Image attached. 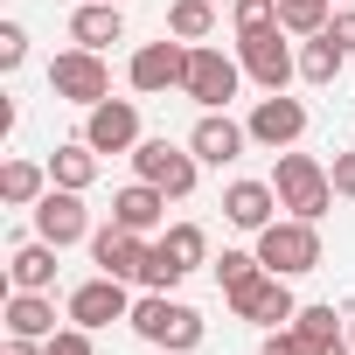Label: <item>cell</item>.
<instances>
[{
	"label": "cell",
	"mask_w": 355,
	"mask_h": 355,
	"mask_svg": "<svg viewBox=\"0 0 355 355\" xmlns=\"http://www.w3.org/2000/svg\"><path fill=\"white\" fill-rule=\"evenodd\" d=\"M272 189H279V209L320 223L327 202H334V174L313 160V153H279V174H272Z\"/></svg>",
	"instance_id": "6da1fadb"
},
{
	"label": "cell",
	"mask_w": 355,
	"mask_h": 355,
	"mask_svg": "<svg viewBox=\"0 0 355 355\" xmlns=\"http://www.w3.org/2000/svg\"><path fill=\"white\" fill-rule=\"evenodd\" d=\"M132 334L153 341V348H167V355H189V348L202 341V313L182 306V300H167V293H146V300L132 306Z\"/></svg>",
	"instance_id": "7a4b0ae2"
},
{
	"label": "cell",
	"mask_w": 355,
	"mask_h": 355,
	"mask_svg": "<svg viewBox=\"0 0 355 355\" xmlns=\"http://www.w3.org/2000/svg\"><path fill=\"white\" fill-rule=\"evenodd\" d=\"M258 258H265V272H279V279L313 272V265H320V230H313L306 216H293V223H265V230H258Z\"/></svg>",
	"instance_id": "3957f363"
},
{
	"label": "cell",
	"mask_w": 355,
	"mask_h": 355,
	"mask_svg": "<svg viewBox=\"0 0 355 355\" xmlns=\"http://www.w3.org/2000/svg\"><path fill=\"white\" fill-rule=\"evenodd\" d=\"M202 251H209V237H202L196 223H174V230L153 244V258H146L139 286H146V293H167V286H182V279L202 265Z\"/></svg>",
	"instance_id": "277c9868"
},
{
	"label": "cell",
	"mask_w": 355,
	"mask_h": 355,
	"mask_svg": "<svg viewBox=\"0 0 355 355\" xmlns=\"http://www.w3.org/2000/svg\"><path fill=\"white\" fill-rule=\"evenodd\" d=\"M49 91L91 112V105H105V98H112V77H105L98 49H63V56L49 63Z\"/></svg>",
	"instance_id": "5b68a950"
},
{
	"label": "cell",
	"mask_w": 355,
	"mask_h": 355,
	"mask_svg": "<svg viewBox=\"0 0 355 355\" xmlns=\"http://www.w3.org/2000/svg\"><path fill=\"white\" fill-rule=\"evenodd\" d=\"M132 167H139V182L167 189L174 202H182V196L196 189V153H182V146H167V139H139V146H132Z\"/></svg>",
	"instance_id": "8992f818"
},
{
	"label": "cell",
	"mask_w": 355,
	"mask_h": 355,
	"mask_svg": "<svg viewBox=\"0 0 355 355\" xmlns=\"http://www.w3.org/2000/svg\"><path fill=\"white\" fill-rule=\"evenodd\" d=\"M237 77H244V63H230L223 49H196V56H189V84H182V91H189L202 112H223V105L237 98Z\"/></svg>",
	"instance_id": "52a82bcc"
},
{
	"label": "cell",
	"mask_w": 355,
	"mask_h": 355,
	"mask_svg": "<svg viewBox=\"0 0 355 355\" xmlns=\"http://www.w3.org/2000/svg\"><path fill=\"white\" fill-rule=\"evenodd\" d=\"M223 300H230V313H237V320H258V327H286V320L300 313L279 272H258L251 286H237V293H223Z\"/></svg>",
	"instance_id": "ba28073f"
},
{
	"label": "cell",
	"mask_w": 355,
	"mask_h": 355,
	"mask_svg": "<svg viewBox=\"0 0 355 355\" xmlns=\"http://www.w3.org/2000/svg\"><path fill=\"white\" fill-rule=\"evenodd\" d=\"M237 63H244V77H251V84H265V91H286V77L300 70V63H293V49L279 42V28L237 35Z\"/></svg>",
	"instance_id": "9c48e42d"
},
{
	"label": "cell",
	"mask_w": 355,
	"mask_h": 355,
	"mask_svg": "<svg viewBox=\"0 0 355 355\" xmlns=\"http://www.w3.org/2000/svg\"><path fill=\"white\" fill-rule=\"evenodd\" d=\"M70 320H77V327H112V320H132V300H125V279H112V272L84 279V286L70 293Z\"/></svg>",
	"instance_id": "30bf717a"
},
{
	"label": "cell",
	"mask_w": 355,
	"mask_h": 355,
	"mask_svg": "<svg viewBox=\"0 0 355 355\" xmlns=\"http://www.w3.org/2000/svg\"><path fill=\"white\" fill-rule=\"evenodd\" d=\"M189 42L174 35V42H146L132 56V91H174V84H189Z\"/></svg>",
	"instance_id": "8fae6325"
},
{
	"label": "cell",
	"mask_w": 355,
	"mask_h": 355,
	"mask_svg": "<svg viewBox=\"0 0 355 355\" xmlns=\"http://www.w3.org/2000/svg\"><path fill=\"white\" fill-rule=\"evenodd\" d=\"M91 258H98V272H112V279H139L146 258H153V244H146L139 230H125V223H105V230L91 237Z\"/></svg>",
	"instance_id": "7c38bea8"
},
{
	"label": "cell",
	"mask_w": 355,
	"mask_h": 355,
	"mask_svg": "<svg viewBox=\"0 0 355 355\" xmlns=\"http://www.w3.org/2000/svg\"><path fill=\"white\" fill-rule=\"evenodd\" d=\"M300 132H306V105L300 98H286V91L258 98V112H251V139L258 146H293Z\"/></svg>",
	"instance_id": "4fadbf2b"
},
{
	"label": "cell",
	"mask_w": 355,
	"mask_h": 355,
	"mask_svg": "<svg viewBox=\"0 0 355 355\" xmlns=\"http://www.w3.org/2000/svg\"><path fill=\"white\" fill-rule=\"evenodd\" d=\"M84 139H91L98 153H125V146H139V112H132L125 98H105V105H91Z\"/></svg>",
	"instance_id": "5bb4252c"
},
{
	"label": "cell",
	"mask_w": 355,
	"mask_h": 355,
	"mask_svg": "<svg viewBox=\"0 0 355 355\" xmlns=\"http://www.w3.org/2000/svg\"><path fill=\"white\" fill-rule=\"evenodd\" d=\"M244 139H251V125H237L230 112H202V119H196V132H189V153H196V160L230 167V160L244 153Z\"/></svg>",
	"instance_id": "9a60e30c"
},
{
	"label": "cell",
	"mask_w": 355,
	"mask_h": 355,
	"mask_svg": "<svg viewBox=\"0 0 355 355\" xmlns=\"http://www.w3.org/2000/svg\"><path fill=\"white\" fill-rule=\"evenodd\" d=\"M35 230L63 251V244H77L84 230H91V216H84V202H77V189H49L42 202H35Z\"/></svg>",
	"instance_id": "2e32d148"
},
{
	"label": "cell",
	"mask_w": 355,
	"mask_h": 355,
	"mask_svg": "<svg viewBox=\"0 0 355 355\" xmlns=\"http://www.w3.org/2000/svg\"><path fill=\"white\" fill-rule=\"evenodd\" d=\"M272 209H279V189H272V182H230V189H223V216H230L237 230H265Z\"/></svg>",
	"instance_id": "e0dca14e"
},
{
	"label": "cell",
	"mask_w": 355,
	"mask_h": 355,
	"mask_svg": "<svg viewBox=\"0 0 355 355\" xmlns=\"http://www.w3.org/2000/svg\"><path fill=\"white\" fill-rule=\"evenodd\" d=\"M160 216H167V189H153V182H132V189L112 196V223H125V230H139V237H146Z\"/></svg>",
	"instance_id": "ac0fdd59"
},
{
	"label": "cell",
	"mask_w": 355,
	"mask_h": 355,
	"mask_svg": "<svg viewBox=\"0 0 355 355\" xmlns=\"http://www.w3.org/2000/svg\"><path fill=\"white\" fill-rule=\"evenodd\" d=\"M49 182L84 196V189L98 182V146H91V139H70V146H56V153H49Z\"/></svg>",
	"instance_id": "d6986e66"
},
{
	"label": "cell",
	"mask_w": 355,
	"mask_h": 355,
	"mask_svg": "<svg viewBox=\"0 0 355 355\" xmlns=\"http://www.w3.org/2000/svg\"><path fill=\"white\" fill-rule=\"evenodd\" d=\"M70 35H77V49H112V42L125 35V21H119L112 0H84L77 21H70Z\"/></svg>",
	"instance_id": "ffe728a7"
},
{
	"label": "cell",
	"mask_w": 355,
	"mask_h": 355,
	"mask_svg": "<svg viewBox=\"0 0 355 355\" xmlns=\"http://www.w3.org/2000/svg\"><path fill=\"white\" fill-rule=\"evenodd\" d=\"M8 272H15V293H49V286H56V244H49V237H42V244H21Z\"/></svg>",
	"instance_id": "44dd1931"
},
{
	"label": "cell",
	"mask_w": 355,
	"mask_h": 355,
	"mask_svg": "<svg viewBox=\"0 0 355 355\" xmlns=\"http://www.w3.org/2000/svg\"><path fill=\"white\" fill-rule=\"evenodd\" d=\"M8 334L49 341V334H56V306H49L42 293H15V300H8Z\"/></svg>",
	"instance_id": "7402d4cb"
},
{
	"label": "cell",
	"mask_w": 355,
	"mask_h": 355,
	"mask_svg": "<svg viewBox=\"0 0 355 355\" xmlns=\"http://www.w3.org/2000/svg\"><path fill=\"white\" fill-rule=\"evenodd\" d=\"M341 63H348V49H341L327 28H320V35H306V49H300V77H306V84H334V77H341Z\"/></svg>",
	"instance_id": "603a6c76"
},
{
	"label": "cell",
	"mask_w": 355,
	"mask_h": 355,
	"mask_svg": "<svg viewBox=\"0 0 355 355\" xmlns=\"http://www.w3.org/2000/svg\"><path fill=\"white\" fill-rule=\"evenodd\" d=\"M0 196H8L15 209L42 202V167H35V160H8V167H0Z\"/></svg>",
	"instance_id": "cb8c5ba5"
},
{
	"label": "cell",
	"mask_w": 355,
	"mask_h": 355,
	"mask_svg": "<svg viewBox=\"0 0 355 355\" xmlns=\"http://www.w3.org/2000/svg\"><path fill=\"white\" fill-rule=\"evenodd\" d=\"M209 28H216V8H209V0H174V8H167V35L202 42Z\"/></svg>",
	"instance_id": "d4e9b609"
},
{
	"label": "cell",
	"mask_w": 355,
	"mask_h": 355,
	"mask_svg": "<svg viewBox=\"0 0 355 355\" xmlns=\"http://www.w3.org/2000/svg\"><path fill=\"white\" fill-rule=\"evenodd\" d=\"M279 28L286 35H320L327 28V0H279Z\"/></svg>",
	"instance_id": "484cf974"
},
{
	"label": "cell",
	"mask_w": 355,
	"mask_h": 355,
	"mask_svg": "<svg viewBox=\"0 0 355 355\" xmlns=\"http://www.w3.org/2000/svg\"><path fill=\"white\" fill-rule=\"evenodd\" d=\"M258 272H265V258H251V251H223V258H216V286H223V293L251 286Z\"/></svg>",
	"instance_id": "4316f807"
},
{
	"label": "cell",
	"mask_w": 355,
	"mask_h": 355,
	"mask_svg": "<svg viewBox=\"0 0 355 355\" xmlns=\"http://www.w3.org/2000/svg\"><path fill=\"white\" fill-rule=\"evenodd\" d=\"M230 21H237V35L279 28V0H237V8H230Z\"/></svg>",
	"instance_id": "83f0119b"
},
{
	"label": "cell",
	"mask_w": 355,
	"mask_h": 355,
	"mask_svg": "<svg viewBox=\"0 0 355 355\" xmlns=\"http://www.w3.org/2000/svg\"><path fill=\"white\" fill-rule=\"evenodd\" d=\"M293 327H300L306 341H341V334H334V306H300Z\"/></svg>",
	"instance_id": "f1b7e54d"
},
{
	"label": "cell",
	"mask_w": 355,
	"mask_h": 355,
	"mask_svg": "<svg viewBox=\"0 0 355 355\" xmlns=\"http://www.w3.org/2000/svg\"><path fill=\"white\" fill-rule=\"evenodd\" d=\"M313 348H320V341H306L300 327H279V334H265V348H258V355H313Z\"/></svg>",
	"instance_id": "f546056e"
},
{
	"label": "cell",
	"mask_w": 355,
	"mask_h": 355,
	"mask_svg": "<svg viewBox=\"0 0 355 355\" xmlns=\"http://www.w3.org/2000/svg\"><path fill=\"white\" fill-rule=\"evenodd\" d=\"M42 355H91V327H63V334H49Z\"/></svg>",
	"instance_id": "4dcf8cb0"
},
{
	"label": "cell",
	"mask_w": 355,
	"mask_h": 355,
	"mask_svg": "<svg viewBox=\"0 0 355 355\" xmlns=\"http://www.w3.org/2000/svg\"><path fill=\"white\" fill-rule=\"evenodd\" d=\"M21 56H28V35L15 21H0V70H21Z\"/></svg>",
	"instance_id": "1f68e13d"
},
{
	"label": "cell",
	"mask_w": 355,
	"mask_h": 355,
	"mask_svg": "<svg viewBox=\"0 0 355 355\" xmlns=\"http://www.w3.org/2000/svg\"><path fill=\"white\" fill-rule=\"evenodd\" d=\"M327 174H334V196H355V153H334Z\"/></svg>",
	"instance_id": "d6a6232c"
},
{
	"label": "cell",
	"mask_w": 355,
	"mask_h": 355,
	"mask_svg": "<svg viewBox=\"0 0 355 355\" xmlns=\"http://www.w3.org/2000/svg\"><path fill=\"white\" fill-rule=\"evenodd\" d=\"M327 35H334V42L355 56V8H348V15H334V21H327Z\"/></svg>",
	"instance_id": "836d02e7"
},
{
	"label": "cell",
	"mask_w": 355,
	"mask_h": 355,
	"mask_svg": "<svg viewBox=\"0 0 355 355\" xmlns=\"http://www.w3.org/2000/svg\"><path fill=\"white\" fill-rule=\"evenodd\" d=\"M8 355H42V348H35L28 334H15V341H8Z\"/></svg>",
	"instance_id": "e575fe53"
},
{
	"label": "cell",
	"mask_w": 355,
	"mask_h": 355,
	"mask_svg": "<svg viewBox=\"0 0 355 355\" xmlns=\"http://www.w3.org/2000/svg\"><path fill=\"white\" fill-rule=\"evenodd\" d=\"M313 355H355V341H320Z\"/></svg>",
	"instance_id": "d590c367"
},
{
	"label": "cell",
	"mask_w": 355,
	"mask_h": 355,
	"mask_svg": "<svg viewBox=\"0 0 355 355\" xmlns=\"http://www.w3.org/2000/svg\"><path fill=\"white\" fill-rule=\"evenodd\" d=\"M348 341H355V327H348Z\"/></svg>",
	"instance_id": "8d00e7d4"
},
{
	"label": "cell",
	"mask_w": 355,
	"mask_h": 355,
	"mask_svg": "<svg viewBox=\"0 0 355 355\" xmlns=\"http://www.w3.org/2000/svg\"><path fill=\"white\" fill-rule=\"evenodd\" d=\"M112 8H119V0H112Z\"/></svg>",
	"instance_id": "74e56055"
}]
</instances>
